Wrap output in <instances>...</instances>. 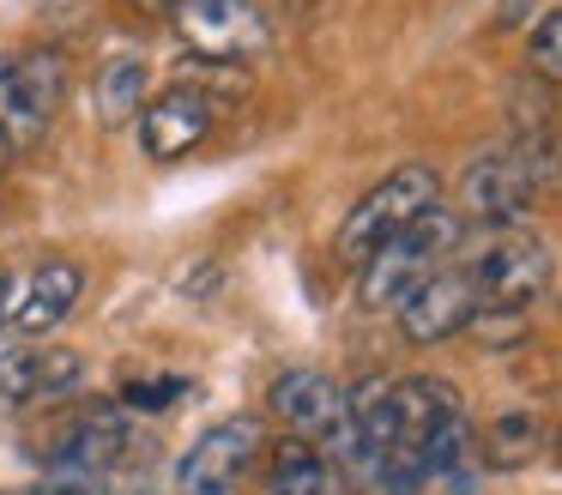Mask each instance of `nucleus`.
Here are the masks:
<instances>
[{
  "label": "nucleus",
  "instance_id": "14",
  "mask_svg": "<svg viewBox=\"0 0 562 495\" xmlns=\"http://www.w3.org/2000/svg\"><path fill=\"white\" fill-rule=\"evenodd\" d=\"M139 109H146V60L139 55H115L110 67H98V121L103 127H127V121H139Z\"/></svg>",
  "mask_w": 562,
  "mask_h": 495
},
{
  "label": "nucleus",
  "instance_id": "20",
  "mask_svg": "<svg viewBox=\"0 0 562 495\" xmlns=\"http://www.w3.org/2000/svg\"><path fill=\"white\" fill-rule=\"evenodd\" d=\"M37 495H103L98 477H74V471H49V483H43Z\"/></svg>",
  "mask_w": 562,
  "mask_h": 495
},
{
  "label": "nucleus",
  "instance_id": "8",
  "mask_svg": "<svg viewBox=\"0 0 562 495\" xmlns=\"http://www.w3.org/2000/svg\"><path fill=\"white\" fill-rule=\"evenodd\" d=\"M170 19L194 55L224 60V67L267 43V19H260L255 0H176Z\"/></svg>",
  "mask_w": 562,
  "mask_h": 495
},
{
  "label": "nucleus",
  "instance_id": "5",
  "mask_svg": "<svg viewBox=\"0 0 562 495\" xmlns=\"http://www.w3.org/2000/svg\"><path fill=\"white\" fill-rule=\"evenodd\" d=\"M477 284H472V266H436L412 296L400 302V333L412 345H448L460 338L465 326L477 320Z\"/></svg>",
  "mask_w": 562,
  "mask_h": 495
},
{
  "label": "nucleus",
  "instance_id": "13",
  "mask_svg": "<svg viewBox=\"0 0 562 495\" xmlns=\"http://www.w3.org/2000/svg\"><path fill=\"white\" fill-rule=\"evenodd\" d=\"M477 447H484V459L496 471H520V465H532L538 447H544V423H538V410H526V405H502L496 417L484 423Z\"/></svg>",
  "mask_w": 562,
  "mask_h": 495
},
{
  "label": "nucleus",
  "instance_id": "23",
  "mask_svg": "<svg viewBox=\"0 0 562 495\" xmlns=\"http://www.w3.org/2000/svg\"><path fill=\"white\" fill-rule=\"evenodd\" d=\"M7 164H13V145L0 139V176H7Z\"/></svg>",
  "mask_w": 562,
  "mask_h": 495
},
{
  "label": "nucleus",
  "instance_id": "16",
  "mask_svg": "<svg viewBox=\"0 0 562 495\" xmlns=\"http://www.w3.org/2000/svg\"><path fill=\"white\" fill-rule=\"evenodd\" d=\"M13 67H19V85H25L31 109L49 121L55 109H61V91H67V55L61 48H31V55L13 60Z\"/></svg>",
  "mask_w": 562,
  "mask_h": 495
},
{
  "label": "nucleus",
  "instance_id": "18",
  "mask_svg": "<svg viewBox=\"0 0 562 495\" xmlns=\"http://www.w3.org/2000/svg\"><path fill=\"white\" fill-rule=\"evenodd\" d=\"M532 67H538V79H544V85H557V72H562V19H557V12H538Z\"/></svg>",
  "mask_w": 562,
  "mask_h": 495
},
{
  "label": "nucleus",
  "instance_id": "4",
  "mask_svg": "<svg viewBox=\"0 0 562 495\" xmlns=\"http://www.w3.org/2000/svg\"><path fill=\"white\" fill-rule=\"evenodd\" d=\"M151 459V429L122 405H98L91 417H79L61 435L49 471H74V477H110V471H134Z\"/></svg>",
  "mask_w": 562,
  "mask_h": 495
},
{
  "label": "nucleus",
  "instance_id": "17",
  "mask_svg": "<svg viewBox=\"0 0 562 495\" xmlns=\"http://www.w3.org/2000/svg\"><path fill=\"white\" fill-rule=\"evenodd\" d=\"M49 133V121L31 109L25 85H19V67L13 60H0V139L7 145H37Z\"/></svg>",
  "mask_w": 562,
  "mask_h": 495
},
{
  "label": "nucleus",
  "instance_id": "12",
  "mask_svg": "<svg viewBox=\"0 0 562 495\" xmlns=\"http://www.w3.org/2000/svg\"><path fill=\"white\" fill-rule=\"evenodd\" d=\"M79 290H86V272H79L74 260H49V266L31 272L25 296H19V308L7 314V320H13L25 338H37V333H49V326L67 320V308L79 302Z\"/></svg>",
  "mask_w": 562,
  "mask_h": 495
},
{
  "label": "nucleus",
  "instance_id": "15",
  "mask_svg": "<svg viewBox=\"0 0 562 495\" xmlns=\"http://www.w3.org/2000/svg\"><path fill=\"white\" fill-rule=\"evenodd\" d=\"M267 483H272V495H339L333 465H327V459H321L308 441H284L279 453H272Z\"/></svg>",
  "mask_w": 562,
  "mask_h": 495
},
{
  "label": "nucleus",
  "instance_id": "11",
  "mask_svg": "<svg viewBox=\"0 0 562 495\" xmlns=\"http://www.w3.org/2000/svg\"><path fill=\"white\" fill-rule=\"evenodd\" d=\"M79 381H86V362H79L74 350H37V345L0 350V398H7V405L67 398Z\"/></svg>",
  "mask_w": 562,
  "mask_h": 495
},
{
  "label": "nucleus",
  "instance_id": "9",
  "mask_svg": "<svg viewBox=\"0 0 562 495\" xmlns=\"http://www.w3.org/2000/svg\"><path fill=\"white\" fill-rule=\"evenodd\" d=\"M255 453H260V423L255 417L212 423V429L176 459V495H231Z\"/></svg>",
  "mask_w": 562,
  "mask_h": 495
},
{
  "label": "nucleus",
  "instance_id": "6",
  "mask_svg": "<svg viewBox=\"0 0 562 495\" xmlns=\"http://www.w3.org/2000/svg\"><path fill=\"white\" fill-rule=\"evenodd\" d=\"M460 200H465V217H477V224L520 229L538 205V169L520 151H490L465 169Z\"/></svg>",
  "mask_w": 562,
  "mask_h": 495
},
{
  "label": "nucleus",
  "instance_id": "3",
  "mask_svg": "<svg viewBox=\"0 0 562 495\" xmlns=\"http://www.w3.org/2000/svg\"><path fill=\"white\" fill-rule=\"evenodd\" d=\"M436 200H441V181H436V169H429V164L387 169V181H375V188L351 205V217L339 224V254L363 266L381 241L400 236V229L412 224V217H424Z\"/></svg>",
  "mask_w": 562,
  "mask_h": 495
},
{
  "label": "nucleus",
  "instance_id": "22",
  "mask_svg": "<svg viewBox=\"0 0 562 495\" xmlns=\"http://www.w3.org/2000/svg\"><path fill=\"white\" fill-rule=\"evenodd\" d=\"M7 296H13V290H7V272H0V326H7Z\"/></svg>",
  "mask_w": 562,
  "mask_h": 495
},
{
  "label": "nucleus",
  "instance_id": "7",
  "mask_svg": "<svg viewBox=\"0 0 562 495\" xmlns=\"http://www.w3.org/2000/svg\"><path fill=\"white\" fill-rule=\"evenodd\" d=\"M472 284H477V302H484V308L526 314L550 284V248L532 229H514V236H502L496 248L472 266Z\"/></svg>",
  "mask_w": 562,
  "mask_h": 495
},
{
  "label": "nucleus",
  "instance_id": "21",
  "mask_svg": "<svg viewBox=\"0 0 562 495\" xmlns=\"http://www.w3.org/2000/svg\"><path fill=\"white\" fill-rule=\"evenodd\" d=\"M134 12H158V7H176V0H127Z\"/></svg>",
  "mask_w": 562,
  "mask_h": 495
},
{
  "label": "nucleus",
  "instance_id": "10",
  "mask_svg": "<svg viewBox=\"0 0 562 495\" xmlns=\"http://www.w3.org/2000/svg\"><path fill=\"white\" fill-rule=\"evenodd\" d=\"M139 115H146L139 121L146 157L151 164H176V157H188L212 133V97L200 91V85H170V91H158Z\"/></svg>",
  "mask_w": 562,
  "mask_h": 495
},
{
  "label": "nucleus",
  "instance_id": "2",
  "mask_svg": "<svg viewBox=\"0 0 562 495\" xmlns=\"http://www.w3.org/2000/svg\"><path fill=\"white\" fill-rule=\"evenodd\" d=\"M267 410L296 435L308 441L321 459H345V465H363L357 459V441H351V417H345V386L321 369H284L279 381L267 386Z\"/></svg>",
  "mask_w": 562,
  "mask_h": 495
},
{
  "label": "nucleus",
  "instance_id": "19",
  "mask_svg": "<svg viewBox=\"0 0 562 495\" xmlns=\"http://www.w3.org/2000/svg\"><path fill=\"white\" fill-rule=\"evenodd\" d=\"M188 393V381H158V374H151V381H127V393H122V410H170L176 398Z\"/></svg>",
  "mask_w": 562,
  "mask_h": 495
},
{
  "label": "nucleus",
  "instance_id": "1",
  "mask_svg": "<svg viewBox=\"0 0 562 495\" xmlns=\"http://www.w3.org/2000/svg\"><path fill=\"white\" fill-rule=\"evenodd\" d=\"M460 236H465V217L453 212V205L436 200L424 217H412L400 236H387L363 266H357V302H363L369 314L400 308V302L412 296V290L424 284V278L436 272L453 248H460Z\"/></svg>",
  "mask_w": 562,
  "mask_h": 495
}]
</instances>
